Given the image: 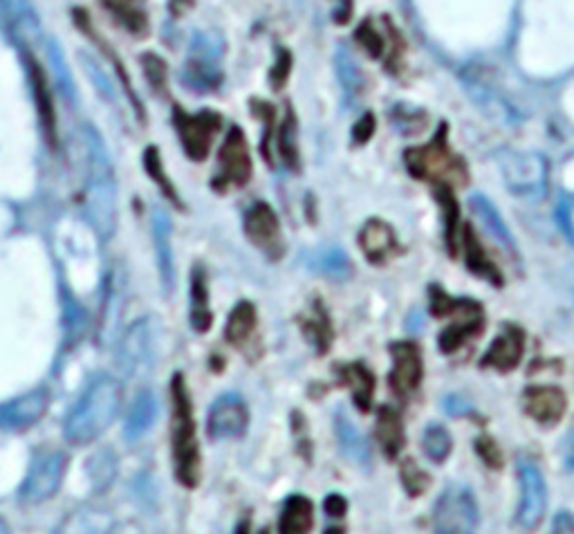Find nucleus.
I'll list each match as a JSON object with an SVG mask.
<instances>
[{"label": "nucleus", "instance_id": "f257e3e1", "mask_svg": "<svg viewBox=\"0 0 574 534\" xmlns=\"http://www.w3.org/2000/svg\"><path fill=\"white\" fill-rule=\"evenodd\" d=\"M171 396V458L175 481L186 487L196 489L203 481V456L198 442V429L194 417V404L182 373H175L169 387Z\"/></svg>", "mask_w": 574, "mask_h": 534}, {"label": "nucleus", "instance_id": "f03ea898", "mask_svg": "<svg viewBox=\"0 0 574 534\" xmlns=\"http://www.w3.org/2000/svg\"><path fill=\"white\" fill-rule=\"evenodd\" d=\"M404 162H406L408 173L417 180H427L433 184L467 182L469 180L465 162L451 153L444 131H440L438 137L427 146L408 148L406 156H404Z\"/></svg>", "mask_w": 574, "mask_h": 534}, {"label": "nucleus", "instance_id": "7ed1b4c3", "mask_svg": "<svg viewBox=\"0 0 574 534\" xmlns=\"http://www.w3.org/2000/svg\"><path fill=\"white\" fill-rule=\"evenodd\" d=\"M431 308L436 317L453 319L440 335V351L455 353L463 343L478 335L483 328V308L472 299H455L447 292L431 288Z\"/></svg>", "mask_w": 574, "mask_h": 534}, {"label": "nucleus", "instance_id": "20e7f679", "mask_svg": "<svg viewBox=\"0 0 574 534\" xmlns=\"http://www.w3.org/2000/svg\"><path fill=\"white\" fill-rule=\"evenodd\" d=\"M173 124H175L180 144L184 148V156L191 162L200 165L209 158L211 146L224 126V120H222V114L216 110H200V112L188 114L182 108H175Z\"/></svg>", "mask_w": 574, "mask_h": 534}, {"label": "nucleus", "instance_id": "39448f33", "mask_svg": "<svg viewBox=\"0 0 574 534\" xmlns=\"http://www.w3.org/2000/svg\"><path fill=\"white\" fill-rule=\"evenodd\" d=\"M433 525L438 532H474L480 525V508L469 485L451 483L442 489L433 508Z\"/></svg>", "mask_w": 574, "mask_h": 534}, {"label": "nucleus", "instance_id": "423d86ee", "mask_svg": "<svg viewBox=\"0 0 574 534\" xmlns=\"http://www.w3.org/2000/svg\"><path fill=\"white\" fill-rule=\"evenodd\" d=\"M254 175L252 150L245 133L239 126H232L227 133L220 153H218V171L211 180V186L218 194H227L229 189H243Z\"/></svg>", "mask_w": 574, "mask_h": 534}, {"label": "nucleus", "instance_id": "0eeeda50", "mask_svg": "<svg viewBox=\"0 0 574 534\" xmlns=\"http://www.w3.org/2000/svg\"><path fill=\"white\" fill-rule=\"evenodd\" d=\"M521 481V503L516 512V523L525 530L537 527L548 512V483L539 465L532 461H518Z\"/></svg>", "mask_w": 574, "mask_h": 534}, {"label": "nucleus", "instance_id": "6e6552de", "mask_svg": "<svg viewBox=\"0 0 574 534\" xmlns=\"http://www.w3.org/2000/svg\"><path fill=\"white\" fill-rule=\"evenodd\" d=\"M25 63H27V74H29V82H32V90H34V101H36V110H38V120H41V129H44V137L50 144V148L54 150L59 144V131H57V108H54V97L50 90V82H48V72L41 65L34 54H25Z\"/></svg>", "mask_w": 574, "mask_h": 534}, {"label": "nucleus", "instance_id": "1a4fd4ad", "mask_svg": "<svg viewBox=\"0 0 574 534\" xmlns=\"http://www.w3.org/2000/svg\"><path fill=\"white\" fill-rule=\"evenodd\" d=\"M391 357H393V371L389 375L391 391L406 400L413 391H417L419 381H423V355H419L417 347L413 343H391Z\"/></svg>", "mask_w": 574, "mask_h": 534}, {"label": "nucleus", "instance_id": "9d476101", "mask_svg": "<svg viewBox=\"0 0 574 534\" xmlns=\"http://www.w3.org/2000/svg\"><path fill=\"white\" fill-rule=\"evenodd\" d=\"M505 180L514 196L539 201L546 194L548 169L539 158H518L505 167Z\"/></svg>", "mask_w": 574, "mask_h": 534}, {"label": "nucleus", "instance_id": "9b49d317", "mask_svg": "<svg viewBox=\"0 0 574 534\" xmlns=\"http://www.w3.org/2000/svg\"><path fill=\"white\" fill-rule=\"evenodd\" d=\"M243 229L249 243L265 252H272L281 241V220L270 203H256L245 214Z\"/></svg>", "mask_w": 574, "mask_h": 534}, {"label": "nucleus", "instance_id": "f8f14e48", "mask_svg": "<svg viewBox=\"0 0 574 534\" xmlns=\"http://www.w3.org/2000/svg\"><path fill=\"white\" fill-rule=\"evenodd\" d=\"M359 250L364 252L366 260L373 265L387 263L398 250V234L395 229L381 218H370L366 224L359 229Z\"/></svg>", "mask_w": 574, "mask_h": 534}, {"label": "nucleus", "instance_id": "ddd939ff", "mask_svg": "<svg viewBox=\"0 0 574 534\" xmlns=\"http://www.w3.org/2000/svg\"><path fill=\"white\" fill-rule=\"evenodd\" d=\"M565 409V393L557 387H529L523 393V411L541 425H557Z\"/></svg>", "mask_w": 574, "mask_h": 534}, {"label": "nucleus", "instance_id": "4468645a", "mask_svg": "<svg viewBox=\"0 0 574 534\" xmlns=\"http://www.w3.org/2000/svg\"><path fill=\"white\" fill-rule=\"evenodd\" d=\"M523 343H525V335L518 326H512V324L503 326L499 337L491 341L489 351L485 353L483 366L496 368L501 373L514 371L523 357Z\"/></svg>", "mask_w": 574, "mask_h": 534}, {"label": "nucleus", "instance_id": "2eb2a0df", "mask_svg": "<svg viewBox=\"0 0 574 534\" xmlns=\"http://www.w3.org/2000/svg\"><path fill=\"white\" fill-rule=\"evenodd\" d=\"M108 16L135 38L150 34V16L144 0H99Z\"/></svg>", "mask_w": 574, "mask_h": 534}, {"label": "nucleus", "instance_id": "dca6fc26", "mask_svg": "<svg viewBox=\"0 0 574 534\" xmlns=\"http://www.w3.org/2000/svg\"><path fill=\"white\" fill-rule=\"evenodd\" d=\"M247 427V409L239 400H220L209 417V434L218 436H243Z\"/></svg>", "mask_w": 574, "mask_h": 534}, {"label": "nucleus", "instance_id": "f3484780", "mask_svg": "<svg viewBox=\"0 0 574 534\" xmlns=\"http://www.w3.org/2000/svg\"><path fill=\"white\" fill-rule=\"evenodd\" d=\"M188 321H191V326H194V330L200 335L209 332L213 326V313H211V303H209V283H207V275L200 265L194 270V277H191Z\"/></svg>", "mask_w": 574, "mask_h": 534}, {"label": "nucleus", "instance_id": "a211bd4d", "mask_svg": "<svg viewBox=\"0 0 574 534\" xmlns=\"http://www.w3.org/2000/svg\"><path fill=\"white\" fill-rule=\"evenodd\" d=\"M337 373L341 375L343 385L351 389L355 406L362 413H368L370 406H373V396H375V377H373V373L359 362L341 366V368H337Z\"/></svg>", "mask_w": 574, "mask_h": 534}, {"label": "nucleus", "instance_id": "6ab92c4d", "mask_svg": "<svg viewBox=\"0 0 574 534\" xmlns=\"http://www.w3.org/2000/svg\"><path fill=\"white\" fill-rule=\"evenodd\" d=\"M258 328V313H256V305L252 301H241L236 308L232 311L227 319L224 326V339L229 347L234 349H243L245 343L254 337Z\"/></svg>", "mask_w": 574, "mask_h": 534}, {"label": "nucleus", "instance_id": "aec40b11", "mask_svg": "<svg viewBox=\"0 0 574 534\" xmlns=\"http://www.w3.org/2000/svg\"><path fill=\"white\" fill-rule=\"evenodd\" d=\"M315 527V506L303 494H294L285 501L279 530L283 534H305Z\"/></svg>", "mask_w": 574, "mask_h": 534}, {"label": "nucleus", "instance_id": "412c9836", "mask_svg": "<svg viewBox=\"0 0 574 534\" xmlns=\"http://www.w3.org/2000/svg\"><path fill=\"white\" fill-rule=\"evenodd\" d=\"M74 23H76V27H80L88 38H93V44L106 54V57H110V63L114 65V70H118V74H120V80H122V84H124V88H126V93H129V99L133 101V106H135V110H137V114H139V120L144 122V106H142V101L137 99V95L133 93V88H131V80H129V72H126V68H124V63L120 61V54H114L106 44H103V38H101V34H97L95 32V27H93V21L88 19V12H84V10H76L74 12Z\"/></svg>", "mask_w": 574, "mask_h": 534}, {"label": "nucleus", "instance_id": "4be33fe9", "mask_svg": "<svg viewBox=\"0 0 574 534\" xmlns=\"http://www.w3.org/2000/svg\"><path fill=\"white\" fill-rule=\"evenodd\" d=\"M375 434L381 451H384L389 458H395L404 447V425L400 413L391 406H381L377 413Z\"/></svg>", "mask_w": 574, "mask_h": 534}, {"label": "nucleus", "instance_id": "5701e85b", "mask_svg": "<svg viewBox=\"0 0 574 534\" xmlns=\"http://www.w3.org/2000/svg\"><path fill=\"white\" fill-rule=\"evenodd\" d=\"M298 324H301L303 337L313 343V349H317L319 355H326L330 349V341H332V324H330V317L321 305V301H315L313 311L305 317H298Z\"/></svg>", "mask_w": 574, "mask_h": 534}, {"label": "nucleus", "instance_id": "b1692460", "mask_svg": "<svg viewBox=\"0 0 574 534\" xmlns=\"http://www.w3.org/2000/svg\"><path fill=\"white\" fill-rule=\"evenodd\" d=\"M472 211L478 216V220L483 222V227L487 229L489 236L496 243L508 247V250H512V252L516 250V241H514V236L510 232V227L505 224V220L499 214V209H496L485 196H474L472 198Z\"/></svg>", "mask_w": 574, "mask_h": 534}, {"label": "nucleus", "instance_id": "393cba45", "mask_svg": "<svg viewBox=\"0 0 574 534\" xmlns=\"http://www.w3.org/2000/svg\"><path fill=\"white\" fill-rule=\"evenodd\" d=\"M144 169H146V175L152 180V184H158V189L162 191V196L180 211H184V205H182V198L178 196V191L171 182V178L167 175L164 171V165H162V156L158 146H148L146 153H144Z\"/></svg>", "mask_w": 574, "mask_h": 534}, {"label": "nucleus", "instance_id": "a878e982", "mask_svg": "<svg viewBox=\"0 0 574 534\" xmlns=\"http://www.w3.org/2000/svg\"><path fill=\"white\" fill-rule=\"evenodd\" d=\"M465 250H467V267H469V270H472L474 275L487 279V281H491L493 286H501V283H503L499 270H496V265L487 260L485 250H483L480 241L476 239V234H474V229H472V227H465Z\"/></svg>", "mask_w": 574, "mask_h": 534}, {"label": "nucleus", "instance_id": "bb28decb", "mask_svg": "<svg viewBox=\"0 0 574 534\" xmlns=\"http://www.w3.org/2000/svg\"><path fill=\"white\" fill-rule=\"evenodd\" d=\"M277 150L281 160L285 162L288 169L296 171L298 169V146H296V120L292 114V108L288 106V114L285 120L279 124L277 129Z\"/></svg>", "mask_w": 574, "mask_h": 534}, {"label": "nucleus", "instance_id": "cd10ccee", "mask_svg": "<svg viewBox=\"0 0 574 534\" xmlns=\"http://www.w3.org/2000/svg\"><path fill=\"white\" fill-rule=\"evenodd\" d=\"M451 447H453V440H451V434L444 425L440 423H431L425 427V434H423V451L427 453L429 461L433 463H444L449 453H451Z\"/></svg>", "mask_w": 574, "mask_h": 534}, {"label": "nucleus", "instance_id": "c85d7f7f", "mask_svg": "<svg viewBox=\"0 0 574 534\" xmlns=\"http://www.w3.org/2000/svg\"><path fill=\"white\" fill-rule=\"evenodd\" d=\"M252 110L258 120L265 122V139H262V156L267 162H272V156H270V142L272 137H277V108L270 104V101H260V99H254L252 101Z\"/></svg>", "mask_w": 574, "mask_h": 534}, {"label": "nucleus", "instance_id": "c756f323", "mask_svg": "<svg viewBox=\"0 0 574 534\" xmlns=\"http://www.w3.org/2000/svg\"><path fill=\"white\" fill-rule=\"evenodd\" d=\"M142 68L150 88L156 93H167V82H169V68L158 54H144L142 57Z\"/></svg>", "mask_w": 574, "mask_h": 534}, {"label": "nucleus", "instance_id": "7c9ffc66", "mask_svg": "<svg viewBox=\"0 0 574 534\" xmlns=\"http://www.w3.org/2000/svg\"><path fill=\"white\" fill-rule=\"evenodd\" d=\"M436 198H438V203L447 211V220H444V224H447V245H449V252L455 254V218H457V205L453 201V194H451L449 184H442L436 191Z\"/></svg>", "mask_w": 574, "mask_h": 534}, {"label": "nucleus", "instance_id": "2f4dec72", "mask_svg": "<svg viewBox=\"0 0 574 534\" xmlns=\"http://www.w3.org/2000/svg\"><path fill=\"white\" fill-rule=\"evenodd\" d=\"M357 41L359 46L373 57V59H379L381 54H384V38H381V34L375 29V25L370 21H364L357 29Z\"/></svg>", "mask_w": 574, "mask_h": 534}, {"label": "nucleus", "instance_id": "473e14b6", "mask_svg": "<svg viewBox=\"0 0 574 534\" xmlns=\"http://www.w3.org/2000/svg\"><path fill=\"white\" fill-rule=\"evenodd\" d=\"M402 483H404V487H406L408 494L417 496V494H423L427 489L429 476L423 470H419L413 461H406L402 465Z\"/></svg>", "mask_w": 574, "mask_h": 534}, {"label": "nucleus", "instance_id": "72a5a7b5", "mask_svg": "<svg viewBox=\"0 0 574 534\" xmlns=\"http://www.w3.org/2000/svg\"><path fill=\"white\" fill-rule=\"evenodd\" d=\"M290 72H292V54L288 50H281L277 57V63L270 72V84L274 90H281L288 84Z\"/></svg>", "mask_w": 574, "mask_h": 534}, {"label": "nucleus", "instance_id": "f704fd0d", "mask_svg": "<svg viewBox=\"0 0 574 534\" xmlns=\"http://www.w3.org/2000/svg\"><path fill=\"white\" fill-rule=\"evenodd\" d=\"M476 447L480 451V458L489 468H499L501 465V451H499V447H496V442L491 438H480Z\"/></svg>", "mask_w": 574, "mask_h": 534}, {"label": "nucleus", "instance_id": "c9c22d12", "mask_svg": "<svg viewBox=\"0 0 574 534\" xmlns=\"http://www.w3.org/2000/svg\"><path fill=\"white\" fill-rule=\"evenodd\" d=\"M341 436H343V440L351 442V453L357 458V461H362V458H366V456H368L364 440L357 436V432H355V429H353L349 423H343Z\"/></svg>", "mask_w": 574, "mask_h": 534}, {"label": "nucleus", "instance_id": "e433bc0d", "mask_svg": "<svg viewBox=\"0 0 574 534\" xmlns=\"http://www.w3.org/2000/svg\"><path fill=\"white\" fill-rule=\"evenodd\" d=\"M373 131H375V118L368 112V114H364V118L355 124L353 137H355L357 144H366L373 137Z\"/></svg>", "mask_w": 574, "mask_h": 534}, {"label": "nucleus", "instance_id": "4c0bfd02", "mask_svg": "<svg viewBox=\"0 0 574 534\" xmlns=\"http://www.w3.org/2000/svg\"><path fill=\"white\" fill-rule=\"evenodd\" d=\"M561 461L567 472H574V432H570L561 442Z\"/></svg>", "mask_w": 574, "mask_h": 534}, {"label": "nucleus", "instance_id": "58836bf2", "mask_svg": "<svg viewBox=\"0 0 574 534\" xmlns=\"http://www.w3.org/2000/svg\"><path fill=\"white\" fill-rule=\"evenodd\" d=\"M346 508H349L346 499H343V496H339V494H332L326 499L328 517H343V514H346Z\"/></svg>", "mask_w": 574, "mask_h": 534}, {"label": "nucleus", "instance_id": "ea45409f", "mask_svg": "<svg viewBox=\"0 0 574 534\" xmlns=\"http://www.w3.org/2000/svg\"><path fill=\"white\" fill-rule=\"evenodd\" d=\"M554 532H574V517L570 512H559L554 517V525H552Z\"/></svg>", "mask_w": 574, "mask_h": 534}, {"label": "nucleus", "instance_id": "a19ab883", "mask_svg": "<svg viewBox=\"0 0 574 534\" xmlns=\"http://www.w3.org/2000/svg\"><path fill=\"white\" fill-rule=\"evenodd\" d=\"M339 3V12H337V21L339 23H346L353 14V0H337Z\"/></svg>", "mask_w": 574, "mask_h": 534}]
</instances>
